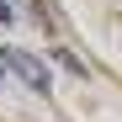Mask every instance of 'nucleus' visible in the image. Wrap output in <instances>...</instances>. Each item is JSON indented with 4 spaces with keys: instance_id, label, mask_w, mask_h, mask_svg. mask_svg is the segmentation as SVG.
Instances as JSON below:
<instances>
[{
    "instance_id": "f257e3e1",
    "label": "nucleus",
    "mask_w": 122,
    "mask_h": 122,
    "mask_svg": "<svg viewBox=\"0 0 122 122\" xmlns=\"http://www.w3.org/2000/svg\"><path fill=\"white\" fill-rule=\"evenodd\" d=\"M0 64H5V69H16V80H21V85L27 90H53V74L43 69V58H32L27 48H5V53H0Z\"/></svg>"
},
{
    "instance_id": "f03ea898",
    "label": "nucleus",
    "mask_w": 122,
    "mask_h": 122,
    "mask_svg": "<svg viewBox=\"0 0 122 122\" xmlns=\"http://www.w3.org/2000/svg\"><path fill=\"white\" fill-rule=\"evenodd\" d=\"M58 64H64L69 74H85V64H80V58H74V53H64V48H58Z\"/></svg>"
},
{
    "instance_id": "7ed1b4c3",
    "label": "nucleus",
    "mask_w": 122,
    "mask_h": 122,
    "mask_svg": "<svg viewBox=\"0 0 122 122\" xmlns=\"http://www.w3.org/2000/svg\"><path fill=\"white\" fill-rule=\"evenodd\" d=\"M16 21V11H11V0H0V27H11Z\"/></svg>"
}]
</instances>
